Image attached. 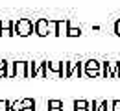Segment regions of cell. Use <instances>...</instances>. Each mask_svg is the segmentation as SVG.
<instances>
[{
    "label": "cell",
    "mask_w": 120,
    "mask_h": 111,
    "mask_svg": "<svg viewBox=\"0 0 120 111\" xmlns=\"http://www.w3.org/2000/svg\"><path fill=\"white\" fill-rule=\"evenodd\" d=\"M90 111H102V102L92 100V104H90Z\"/></svg>",
    "instance_id": "9a60e30c"
},
{
    "label": "cell",
    "mask_w": 120,
    "mask_h": 111,
    "mask_svg": "<svg viewBox=\"0 0 120 111\" xmlns=\"http://www.w3.org/2000/svg\"><path fill=\"white\" fill-rule=\"evenodd\" d=\"M74 111H90V102H87V100H76Z\"/></svg>",
    "instance_id": "ba28073f"
},
{
    "label": "cell",
    "mask_w": 120,
    "mask_h": 111,
    "mask_svg": "<svg viewBox=\"0 0 120 111\" xmlns=\"http://www.w3.org/2000/svg\"><path fill=\"white\" fill-rule=\"evenodd\" d=\"M13 32L19 37H28L35 32V24L31 22L30 19H19L15 20V26H13Z\"/></svg>",
    "instance_id": "6da1fadb"
},
{
    "label": "cell",
    "mask_w": 120,
    "mask_h": 111,
    "mask_svg": "<svg viewBox=\"0 0 120 111\" xmlns=\"http://www.w3.org/2000/svg\"><path fill=\"white\" fill-rule=\"evenodd\" d=\"M0 111H11V102L9 100H0Z\"/></svg>",
    "instance_id": "7c38bea8"
},
{
    "label": "cell",
    "mask_w": 120,
    "mask_h": 111,
    "mask_svg": "<svg viewBox=\"0 0 120 111\" xmlns=\"http://www.w3.org/2000/svg\"><path fill=\"white\" fill-rule=\"evenodd\" d=\"M33 24H35V33H37L39 37H46L48 33H52L50 32V22H48L46 19H37Z\"/></svg>",
    "instance_id": "8992f818"
},
{
    "label": "cell",
    "mask_w": 120,
    "mask_h": 111,
    "mask_svg": "<svg viewBox=\"0 0 120 111\" xmlns=\"http://www.w3.org/2000/svg\"><path fill=\"white\" fill-rule=\"evenodd\" d=\"M22 107H35V100L33 98H24L22 100Z\"/></svg>",
    "instance_id": "4fadbf2b"
},
{
    "label": "cell",
    "mask_w": 120,
    "mask_h": 111,
    "mask_svg": "<svg viewBox=\"0 0 120 111\" xmlns=\"http://www.w3.org/2000/svg\"><path fill=\"white\" fill-rule=\"evenodd\" d=\"M46 70L57 74L59 78H65V63H52V61H46Z\"/></svg>",
    "instance_id": "52a82bcc"
},
{
    "label": "cell",
    "mask_w": 120,
    "mask_h": 111,
    "mask_svg": "<svg viewBox=\"0 0 120 111\" xmlns=\"http://www.w3.org/2000/svg\"><path fill=\"white\" fill-rule=\"evenodd\" d=\"M113 111H120V100L113 102Z\"/></svg>",
    "instance_id": "ac0fdd59"
},
{
    "label": "cell",
    "mask_w": 120,
    "mask_h": 111,
    "mask_svg": "<svg viewBox=\"0 0 120 111\" xmlns=\"http://www.w3.org/2000/svg\"><path fill=\"white\" fill-rule=\"evenodd\" d=\"M20 109H22V100L11 102V111H20Z\"/></svg>",
    "instance_id": "5bb4252c"
},
{
    "label": "cell",
    "mask_w": 120,
    "mask_h": 111,
    "mask_svg": "<svg viewBox=\"0 0 120 111\" xmlns=\"http://www.w3.org/2000/svg\"><path fill=\"white\" fill-rule=\"evenodd\" d=\"M102 111H113V102H102Z\"/></svg>",
    "instance_id": "2e32d148"
},
{
    "label": "cell",
    "mask_w": 120,
    "mask_h": 111,
    "mask_svg": "<svg viewBox=\"0 0 120 111\" xmlns=\"http://www.w3.org/2000/svg\"><path fill=\"white\" fill-rule=\"evenodd\" d=\"M48 111H63L61 100H48Z\"/></svg>",
    "instance_id": "9c48e42d"
},
{
    "label": "cell",
    "mask_w": 120,
    "mask_h": 111,
    "mask_svg": "<svg viewBox=\"0 0 120 111\" xmlns=\"http://www.w3.org/2000/svg\"><path fill=\"white\" fill-rule=\"evenodd\" d=\"M20 111H35V107H22Z\"/></svg>",
    "instance_id": "ffe728a7"
},
{
    "label": "cell",
    "mask_w": 120,
    "mask_h": 111,
    "mask_svg": "<svg viewBox=\"0 0 120 111\" xmlns=\"http://www.w3.org/2000/svg\"><path fill=\"white\" fill-rule=\"evenodd\" d=\"M81 35V28L78 26V28H74V26H68V32H67V37H79Z\"/></svg>",
    "instance_id": "8fae6325"
},
{
    "label": "cell",
    "mask_w": 120,
    "mask_h": 111,
    "mask_svg": "<svg viewBox=\"0 0 120 111\" xmlns=\"http://www.w3.org/2000/svg\"><path fill=\"white\" fill-rule=\"evenodd\" d=\"M13 78H30L28 61H13Z\"/></svg>",
    "instance_id": "5b68a950"
},
{
    "label": "cell",
    "mask_w": 120,
    "mask_h": 111,
    "mask_svg": "<svg viewBox=\"0 0 120 111\" xmlns=\"http://www.w3.org/2000/svg\"><path fill=\"white\" fill-rule=\"evenodd\" d=\"M100 69H102V63L96 61V59H89L83 63V72L87 78H96L100 74Z\"/></svg>",
    "instance_id": "3957f363"
},
{
    "label": "cell",
    "mask_w": 120,
    "mask_h": 111,
    "mask_svg": "<svg viewBox=\"0 0 120 111\" xmlns=\"http://www.w3.org/2000/svg\"><path fill=\"white\" fill-rule=\"evenodd\" d=\"M81 70H83V63H76V61H68L65 63V78H72L76 72H78V78L81 76Z\"/></svg>",
    "instance_id": "277c9868"
},
{
    "label": "cell",
    "mask_w": 120,
    "mask_h": 111,
    "mask_svg": "<svg viewBox=\"0 0 120 111\" xmlns=\"http://www.w3.org/2000/svg\"><path fill=\"white\" fill-rule=\"evenodd\" d=\"M48 22H50V32H52V35H57V37L67 35L68 26H70V20L68 19H63V20H48Z\"/></svg>",
    "instance_id": "7a4b0ae2"
},
{
    "label": "cell",
    "mask_w": 120,
    "mask_h": 111,
    "mask_svg": "<svg viewBox=\"0 0 120 111\" xmlns=\"http://www.w3.org/2000/svg\"><path fill=\"white\" fill-rule=\"evenodd\" d=\"M115 32H116V35H120V20L115 24Z\"/></svg>",
    "instance_id": "d6986e66"
},
{
    "label": "cell",
    "mask_w": 120,
    "mask_h": 111,
    "mask_svg": "<svg viewBox=\"0 0 120 111\" xmlns=\"http://www.w3.org/2000/svg\"><path fill=\"white\" fill-rule=\"evenodd\" d=\"M37 69H39V63L28 61V74H30V78H35V76H37Z\"/></svg>",
    "instance_id": "30bf717a"
},
{
    "label": "cell",
    "mask_w": 120,
    "mask_h": 111,
    "mask_svg": "<svg viewBox=\"0 0 120 111\" xmlns=\"http://www.w3.org/2000/svg\"><path fill=\"white\" fill-rule=\"evenodd\" d=\"M9 63V61H8ZM0 78H8V67L6 69H0Z\"/></svg>",
    "instance_id": "e0dca14e"
}]
</instances>
